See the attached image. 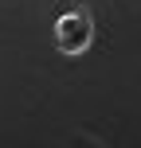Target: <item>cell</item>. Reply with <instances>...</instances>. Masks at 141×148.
<instances>
[{
    "label": "cell",
    "mask_w": 141,
    "mask_h": 148,
    "mask_svg": "<svg viewBox=\"0 0 141 148\" xmlns=\"http://www.w3.org/2000/svg\"><path fill=\"white\" fill-rule=\"evenodd\" d=\"M94 39V16L86 4H74L55 20V47L63 55H82Z\"/></svg>",
    "instance_id": "6da1fadb"
}]
</instances>
